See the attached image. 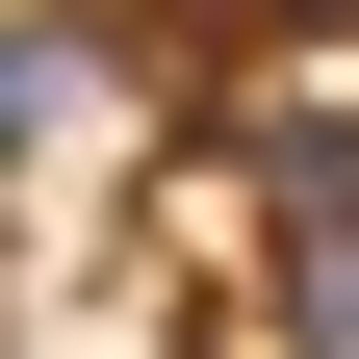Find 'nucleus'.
Returning a JSON list of instances; mask_svg holds the SVG:
<instances>
[{"mask_svg":"<svg viewBox=\"0 0 359 359\" xmlns=\"http://www.w3.org/2000/svg\"><path fill=\"white\" fill-rule=\"evenodd\" d=\"M103 103H128V0H77V26H0V180H26V154H77Z\"/></svg>","mask_w":359,"mask_h":359,"instance_id":"f257e3e1","label":"nucleus"},{"mask_svg":"<svg viewBox=\"0 0 359 359\" xmlns=\"http://www.w3.org/2000/svg\"><path fill=\"white\" fill-rule=\"evenodd\" d=\"M257 359H359V205H283V283H257Z\"/></svg>","mask_w":359,"mask_h":359,"instance_id":"f03ea898","label":"nucleus"}]
</instances>
